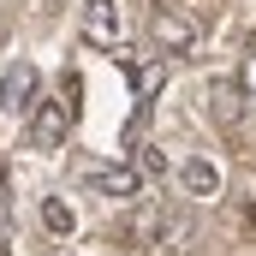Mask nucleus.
<instances>
[{
	"label": "nucleus",
	"mask_w": 256,
	"mask_h": 256,
	"mask_svg": "<svg viewBox=\"0 0 256 256\" xmlns=\"http://www.w3.org/2000/svg\"><path fill=\"white\" fill-rule=\"evenodd\" d=\"M126 78H131V90H137V102L149 108V102L161 96V84H167V60H149V66H137V72H131V60H126Z\"/></svg>",
	"instance_id": "0eeeda50"
},
{
	"label": "nucleus",
	"mask_w": 256,
	"mask_h": 256,
	"mask_svg": "<svg viewBox=\"0 0 256 256\" xmlns=\"http://www.w3.org/2000/svg\"><path fill=\"white\" fill-rule=\"evenodd\" d=\"M0 108H6V114L36 108V66H30V60H12V66H6V78H0Z\"/></svg>",
	"instance_id": "20e7f679"
},
{
	"label": "nucleus",
	"mask_w": 256,
	"mask_h": 256,
	"mask_svg": "<svg viewBox=\"0 0 256 256\" xmlns=\"http://www.w3.org/2000/svg\"><path fill=\"white\" fill-rule=\"evenodd\" d=\"M149 30H155V48H161V54H191L196 48V24L185 12H173V6H161V12L149 18Z\"/></svg>",
	"instance_id": "f03ea898"
},
{
	"label": "nucleus",
	"mask_w": 256,
	"mask_h": 256,
	"mask_svg": "<svg viewBox=\"0 0 256 256\" xmlns=\"http://www.w3.org/2000/svg\"><path fill=\"white\" fill-rule=\"evenodd\" d=\"M90 185L102 196H143V173H131V167H90Z\"/></svg>",
	"instance_id": "423d86ee"
},
{
	"label": "nucleus",
	"mask_w": 256,
	"mask_h": 256,
	"mask_svg": "<svg viewBox=\"0 0 256 256\" xmlns=\"http://www.w3.org/2000/svg\"><path fill=\"white\" fill-rule=\"evenodd\" d=\"M66 131H72V108L66 102H36V114H30V149H60Z\"/></svg>",
	"instance_id": "f257e3e1"
},
{
	"label": "nucleus",
	"mask_w": 256,
	"mask_h": 256,
	"mask_svg": "<svg viewBox=\"0 0 256 256\" xmlns=\"http://www.w3.org/2000/svg\"><path fill=\"white\" fill-rule=\"evenodd\" d=\"M84 42L120 48V0H84Z\"/></svg>",
	"instance_id": "7ed1b4c3"
},
{
	"label": "nucleus",
	"mask_w": 256,
	"mask_h": 256,
	"mask_svg": "<svg viewBox=\"0 0 256 256\" xmlns=\"http://www.w3.org/2000/svg\"><path fill=\"white\" fill-rule=\"evenodd\" d=\"M0 256H6V250H0Z\"/></svg>",
	"instance_id": "f8f14e48"
},
{
	"label": "nucleus",
	"mask_w": 256,
	"mask_h": 256,
	"mask_svg": "<svg viewBox=\"0 0 256 256\" xmlns=\"http://www.w3.org/2000/svg\"><path fill=\"white\" fill-rule=\"evenodd\" d=\"M244 96H250V90H244L238 78H214V84H208V108H214V120H220V126H238V120H244Z\"/></svg>",
	"instance_id": "39448f33"
},
{
	"label": "nucleus",
	"mask_w": 256,
	"mask_h": 256,
	"mask_svg": "<svg viewBox=\"0 0 256 256\" xmlns=\"http://www.w3.org/2000/svg\"><path fill=\"white\" fill-rule=\"evenodd\" d=\"M143 173H167V155H161V149H155V143H149V149H143Z\"/></svg>",
	"instance_id": "9d476101"
},
{
	"label": "nucleus",
	"mask_w": 256,
	"mask_h": 256,
	"mask_svg": "<svg viewBox=\"0 0 256 256\" xmlns=\"http://www.w3.org/2000/svg\"><path fill=\"white\" fill-rule=\"evenodd\" d=\"M179 185H185V196H214L220 191V173H214L208 161H185V167H179Z\"/></svg>",
	"instance_id": "6e6552de"
},
{
	"label": "nucleus",
	"mask_w": 256,
	"mask_h": 256,
	"mask_svg": "<svg viewBox=\"0 0 256 256\" xmlns=\"http://www.w3.org/2000/svg\"><path fill=\"white\" fill-rule=\"evenodd\" d=\"M42 220H48V232H72V208H66L60 196H48V202H42Z\"/></svg>",
	"instance_id": "1a4fd4ad"
},
{
	"label": "nucleus",
	"mask_w": 256,
	"mask_h": 256,
	"mask_svg": "<svg viewBox=\"0 0 256 256\" xmlns=\"http://www.w3.org/2000/svg\"><path fill=\"white\" fill-rule=\"evenodd\" d=\"M238 84H244V90L256 96V54H244V66H238Z\"/></svg>",
	"instance_id": "9b49d317"
}]
</instances>
